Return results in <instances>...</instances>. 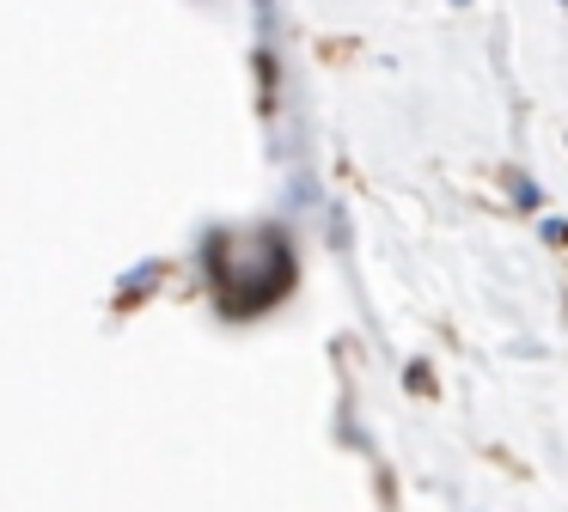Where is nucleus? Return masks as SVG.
Here are the masks:
<instances>
[{"label": "nucleus", "mask_w": 568, "mask_h": 512, "mask_svg": "<svg viewBox=\"0 0 568 512\" xmlns=\"http://www.w3.org/2000/svg\"><path fill=\"white\" fill-rule=\"evenodd\" d=\"M446 7H453V12H465V7H477V0H446Z\"/></svg>", "instance_id": "obj_6"}, {"label": "nucleus", "mask_w": 568, "mask_h": 512, "mask_svg": "<svg viewBox=\"0 0 568 512\" xmlns=\"http://www.w3.org/2000/svg\"><path fill=\"white\" fill-rule=\"evenodd\" d=\"M538 244H544V250H562V244H568L562 214H538Z\"/></svg>", "instance_id": "obj_5"}, {"label": "nucleus", "mask_w": 568, "mask_h": 512, "mask_svg": "<svg viewBox=\"0 0 568 512\" xmlns=\"http://www.w3.org/2000/svg\"><path fill=\"white\" fill-rule=\"evenodd\" d=\"M165 280H172V263H165V256H148V263H135L123 280H116V293H111V299L123 305V311H135V305H148L153 293L165 287Z\"/></svg>", "instance_id": "obj_2"}, {"label": "nucleus", "mask_w": 568, "mask_h": 512, "mask_svg": "<svg viewBox=\"0 0 568 512\" xmlns=\"http://www.w3.org/2000/svg\"><path fill=\"white\" fill-rule=\"evenodd\" d=\"M404 390H409V397H434V366L428 360H409L404 366Z\"/></svg>", "instance_id": "obj_4"}, {"label": "nucleus", "mask_w": 568, "mask_h": 512, "mask_svg": "<svg viewBox=\"0 0 568 512\" xmlns=\"http://www.w3.org/2000/svg\"><path fill=\"white\" fill-rule=\"evenodd\" d=\"M501 195H507V207H514V214H544V207H550L544 183L531 177V171H519V165L501 171Z\"/></svg>", "instance_id": "obj_3"}, {"label": "nucleus", "mask_w": 568, "mask_h": 512, "mask_svg": "<svg viewBox=\"0 0 568 512\" xmlns=\"http://www.w3.org/2000/svg\"><path fill=\"white\" fill-rule=\"evenodd\" d=\"M196 275L209 280V299L226 324H257L294 293L300 256L287 226H209L196 244Z\"/></svg>", "instance_id": "obj_1"}]
</instances>
